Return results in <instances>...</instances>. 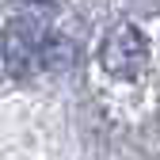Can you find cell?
<instances>
[{"label": "cell", "mask_w": 160, "mask_h": 160, "mask_svg": "<svg viewBox=\"0 0 160 160\" xmlns=\"http://www.w3.org/2000/svg\"><path fill=\"white\" fill-rule=\"evenodd\" d=\"M42 42H46V34L31 19H12L4 27V61L12 65V72H27L42 57Z\"/></svg>", "instance_id": "obj_2"}, {"label": "cell", "mask_w": 160, "mask_h": 160, "mask_svg": "<svg viewBox=\"0 0 160 160\" xmlns=\"http://www.w3.org/2000/svg\"><path fill=\"white\" fill-rule=\"evenodd\" d=\"M72 57H76V50L65 42V38H46V42H42V57H38V65H46V69H65Z\"/></svg>", "instance_id": "obj_3"}, {"label": "cell", "mask_w": 160, "mask_h": 160, "mask_svg": "<svg viewBox=\"0 0 160 160\" xmlns=\"http://www.w3.org/2000/svg\"><path fill=\"white\" fill-rule=\"evenodd\" d=\"M99 61H103V69L111 76H118V80L141 76L145 65H149V42H145V34L137 31L133 23H118L107 34L103 50H99Z\"/></svg>", "instance_id": "obj_1"}]
</instances>
